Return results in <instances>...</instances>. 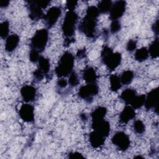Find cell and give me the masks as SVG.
<instances>
[{"label": "cell", "mask_w": 159, "mask_h": 159, "mask_svg": "<svg viewBox=\"0 0 159 159\" xmlns=\"http://www.w3.org/2000/svg\"><path fill=\"white\" fill-rule=\"evenodd\" d=\"M99 12L97 7L89 6L86 10V14L79 25V30L86 36L93 38L96 34L97 19Z\"/></svg>", "instance_id": "cell-1"}, {"label": "cell", "mask_w": 159, "mask_h": 159, "mask_svg": "<svg viewBox=\"0 0 159 159\" xmlns=\"http://www.w3.org/2000/svg\"><path fill=\"white\" fill-rule=\"evenodd\" d=\"M73 66V55L69 52H65L60 57L55 71L58 77L66 76L72 73Z\"/></svg>", "instance_id": "cell-2"}, {"label": "cell", "mask_w": 159, "mask_h": 159, "mask_svg": "<svg viewBox=\"0 0 159 159\" xmlns=\"http://www.w3.org/2000/svg\"><path fill=\"white\" fill-rule=\"evenodd\" d=\"M101 58L103 63L111 70H114L120 64L122 60L120 53H114L112 48L107 46H105L102 48Z\"/></svg>", "instance_id": "cell-3"}, {"label": "cell", "mask_w": 159, "mask_h": 159, "mask_svg": "<svg viewBox=\"0 0 159 159\" xmlns=\"http://www.w3.org/2000/svg\"><path fill=\"white\" fill-rule=\"evenodd\" d=\"M48 33L47 29H42L37 30L30 41L31 49L35 50L39 53L43 52L47 44Z\"/></svg>", "instance_id": "cell-4"}, {"label": "cell", "mask_w": 159, "mask_h": 159, "mask_svg": "<svg viewBox=\"0 0 159 159\" xmlns=\"http://www.w3.org/2000/svg\"><path fill=\"white\" fill-rule=\"evenodd\" d=\"M77 21L78 15L75 11H68L66 13L61 27L63 34L66 38H71L73 37Z\"/></svg>", "instance_id": "cell-5"}, {"label": "cell", "mask_w": 159, "mask_h": 159, "mask_svg": "<svg viewBox=\"0 0 159 159\" xmlns=\"http://www.w3.org/2000/svg\"><path fill=\"white\" fill-rule=\"evenodd\" d=\"M98 92L99 87L96 83H88L86 85L83 86L80 88L78 94L80 98L86 102H91Z\"/></svg>", "instance_id": "cell-6"}, {"label": "cell", "mask_w": 159, "mask_h": 159, "mask_svg": "<svg viewBox=\"0 0 159 159\" xmlns=\"http://www.w3.org/2000/svg\"><path fill=\"white\" fill-rule=\"evenodd\" d=\"M61 14V9L60 7L53 6L50 7L43 17L46 26L48 28L52 27L57 22Z\"/></svg>", "instance_id": "cell-7"}, {"label": "cell", "mask_w": 159, "mask_h": 159, "mask_svg": "<svg viewBox=\"0 0 159 159\" xmlns=\"http://www.w3.org/2000/svg\"><path fill=\"white\" fill-rule=\"evenodd\" d=\"M111 140L112 143L121 151L126 150L130 146L129 137L123 132H116L112 137Z\"/></svg>", "instance_id": "cell-8"}, {"label": "cell", "mask_w": 159, "mask_h": 159, "mask_svg": "<svg viewBox=\"0 0 159 159\" xmlns=\"http://www.w3.org/2000/svg\"><path fill=\"white\" fill-rule=\"evenodd\" d=\"M145 107L147 109H151L154 108L158 113V88H156L151 90L147 96H145V100L144 103Z\"/></svg>", "instance_id": "cell-9"}, {"label": "cell", "mask_w": 159, "mask_h": 159, "mask_svg": "<svg viewBox=\"0 0 159 159\" xmlns=\"http://www.w3.org/2000/svg\"><path fill=\"white\" fill-rule=\"evenodd\" d=\"M126 2L124 1H117L112 4L110 12V19L112 20H117L121 17L125 12Z\"/></svg>", "instance_id": "cell-10"}, {"label": "cell", "mask_w": 159, "mask_h": 159, "mask_svg": "<svg viewBox=\"0 0 159 159\" xmlns=\"http://www.w3.org/2000/svg\"><path fill=\"white\" fill-rule=\"evenodd\" d=\"M28 9L29 11V17L33 20H37L43 17L42 8L38 4L37 1H27Z\"/></svg>", "instance_id": "cell-11"}, {"label": "cell", "mask_w": 159, "mask_h": 159, "mask_svg": "<svg viewBox=\"0 0 159 159\" xmlns=\"http://www.w3.org/2000/svg\"><path fill=\"white\" fill-rule=\"evenodd\" d=\"M92 128L94 130L98 132L105 137L109 135L111 130L109 123L105 120L104 119L92 120Z\"/></svg>", "instance_id": "cell-12"}, {"label": "cell", "mask_w": 159, "mask_h": 159, "mask_svg": "<svg viewBox=\"0 0 159 159\" xmlns=\"http://www.w3.org/2000/svg\"><path fill=\"white\" fill-rule=\"evenodd\" d=\"M19 114L25 122H30L34 120V108L29 104H24L21 106Z\"/></svg>", "instance_id": "cell-13"}, {"label": "cell", "mask_w": 159, "mask_h": 159, "mask_svg": "<svg viewBox=\"0 0 159 159\" xmlns=\"http://www.w3.org/2000/svg\"><path fill=\"white\" fill-rule=\"evenodd\" d=\"M36 89L31 85H25L20 89V94L23 100L26 102L34 101L36 97Z\"/></svg>", "instance_id": "cell-14"}, {"label": "cell", "mask_w": 159, "mask_h": 159, "mask_svg": "<svg viewBox=\"0 0 159 159\" xmlns=\"http://www.w3.org/2000/svg\"><path fill=\"white\" fill-rule=\"evenodd\" d=\"M105 137L97 131L93 130L90 133L89 140L93 148H99L103 145L105 142Z\"/></svg>", "instance_id": "cell-15"}, {"label": "cell", "mask_w": 159, "mask_h": 159, "mask_svg": "<svg viewBox=\"0 0 159 159\" xmlns=\"http://www.w3.org/2000/svg\"><path fill=\"white\" fill-rule=\"evenodd\" d=\"M135 116V112L132 106H125L119 116V119L124 124L127 123L129 121L134 119Z\"/></svg>", "instance_id": "cell-16"}, {"label": "cell", "mask_w": 159, "mask_h": 159, "mask_svg": "<svg viewBox=\"0 0 159 159\" xmlns=\"http://www.w3.org/2000/svg\"><path fill=\"white\" fill-rule=\"evenodd\" d=\"M19 42V37L17 34H12L6 38L5 49L7 52H13L17 47Z\"/></svg>", "instance_id": "cell-17"}, {"label": "cell", "mask_w": 159, "mask_h": 159, "mask_svg": "<svg viewBox=\"0 0 159 159\" xmlns=\"http://www.w3.org/2000/svg\"><path fill=\"white\" fill-rule=\"evenodd\" d=\"M83 78L87 83H96L97 75L94 69L91 66L86 67L83 71Z\"/></svg>", "instance_id": "cell-18"}, {"label": "cell", "mask_w": 159, "mask_h": 159, "mask_svg": "<svg viewBox=\"0 0 159 159\" xmlns=\"http://www.w3.org/2000/svg\"><path fill=\"white\" fill-rule=\"evenodd\" d=\"M137 96V93L135 89L131 88H127L122 91L120 94L121 99L126 104H130L132 101Z\"/></svg>", "instance_id": "cell-19"}, {"label": "cell", "mask_w": 159, "mask_h": 159, "mask_svg": "<svg viewBox=\"0 0 159 159\" xmlns=\"http://www.w3.org/2000/svg\"><path fill=\"white\" fill-rule=\"evenodd\" d=\"M38 62H39V65H38L37 69L40 70L44 75H47L49 71L50 68L49 60L47 58L42 56H40Z\"/></svg>", "instance_id": "cell-20"}, {"label": "cell", "mask_w": 159, "mask_h": 159, "mask_svg": "<svg viewBox=\"0 0 159 159\" xmlns=\"http://www.w3.org/2000/svg\"><path fill=\"white\" fill-rule=\"evenodd\" d=\"M159 43L158 38H156L150 45L148 48V54L152 58H157L159 54Z\"/></svg>", "instance_id": "cell-21"}, {"label": "cell", "mask_w": 159, "mask_h": 159, "mask_svg": "<svg viewBox=\"0 0 159 159\" xmlns=\"http://www.w3.org/2000/svg\"><path fill=\"white\" fill-rule=\"evenodd\" d=\"M110 88L111 90L116 92L122 86V83L120 78L116 75H112L110 76Z\"/></svg>", "instance_id": "cell-22"}, {"label": "cell", "mask_w": 159, "mask_h": 159, "mask_svg": "<svg viewBox=\"0 0 159 159\" xmlns=\"http://www.w3.org/2000/svg\"><path fill=\"white\" fill-rule=\"evenodd\" d=\"M148 51L146 47H142L136 50L134 57L135 59L140 62L143 61L148 57Z\"/></svg>", "instance_id": "cell-23"}, {"label": "cell", "mask_w": 159, "mask_h": 159, "mask_svg": "<svg viewBox=\"0 0 159 159\" xmlns=\"http://www.w3.org/2000/svg\"><path fill=\"white\" fill-rule=\"evenodd\" d=\"M107 109L104 107H98L91 113V118L92 120H98L104 119V117L106 114Z\"/></svg>", "instance_id": "cell-24"}, {"label": "cell", "mask_w": 159, "mask_h": 159, "mask_svg": "<svg viewBox=\"0 0 159 159\" xmlns=\"http://www.w3.org/2000/svg\"><path fill=\"white\" fill-rule=\"evenodd\" d=\"M134 78V73L130 70L124 71L120 78L121 83L124 85L129 84Z\"/></svg>", "instance_id": "cell-25"}, {"label": "cell", "mask_w": 159, "mask_h": 159, "mask_svg": "<svg viewBox=\"0 0 159 159\" xmlns=\"http://www.w3.org/2000/svg\"><path fill=\"white\" fill-rule=\"evenodd\" d=\"M112 2L110 0H103L99 2L98 6V9L99 13H106L109 12L111 8Z\"/></svg>", "instance_id": "cell-26"}, {"label": "cell", "mask_w": 159, "mask_h": 159, "mask_svg": "<svg viewBox=\"0 0 159 159\" xmlns=\"http://www.w3.org/2000/svg\"><path fill=\"white\" fill-rule=\"evenodd\" d=\"M145 95L142 94L140 96H136L134 99L130 103L131 106L134 109H139L145 103Z\"/></svg>", "instance_id": "cell-27"}, {"label": "cell", "mask_w": 159, "mask_h": 159, "mask_svg": "<svg viewBox=\"0 0 159 159\" xmlns=\"http://www.w3.org/2000/svg\"><path fill=\"white\" fill-rule=\"evenodd\" d=\"M9 32V24L7 21L2 22L0 25V35L1 38L5 39L8 37Z\"/></svg>", "instance_id": "cell-28"}, {"label": "cell", "mask_w": 159, "mask_h": 159, "mask_svg": "<svg viewBox=\"0 0 159 159\" xmlns=\"http://www.w3.org/2000/svg\"><path fill=\"white\" fill-rule=\"evenodd\" d=\"M133 127H134V131L137 134H139L143 133L145 132V125L143 123V122L142 120H136L134 122Z\"/></svg>", "instance_id": "cell-29"}, {"label": "cell", "mask_w": 159, "mask_h": 159, "mask_svg": "<svg viewBox=\"0 0 159 159\" xmlns=\"http://www.w3.org/2000/svg\"><path fill=\"white\" fill-rule=\"evenodd\" d=\"M79 78L78 75L75 72H72L69 76L68 78V83L69 84L72 86L75 87L76 86L79 84Z\"/></svg>", "instance_id": "cell-30"}, {"label": "cell", "mask_w": 159, "mask_h": 159, "mask_svg": "<svg viewBox=\"0 0 159 159\" xmlns=\"http://www.w3.org/2000/svg\"><path fill=\"white\" fill-rule=\"evenodd\" d=\"M120 28H121V25L120 22L118 20H114L112 21L111 24V27H110V30L111 33L115 34L118 31L120 30Z\"/></svg>", "instance_id": "cell-31"}, {"label": "cell", "mask_w": 159, "mask_h": 159, "mask_svg": "<svg viewBox=\"0 0 159 159\" xmlns=\"http://www.w3.org/2000/svg\"><path fill=\"white\" fill-rule=\"evenodd\" d=\"M40 56L39 55V52L35 50L34 49H31L29 53V59L30 61L33 62V63H35L37 61H39V58H40Z\"/></svg>", "instance_id": "cell-32"}, {"label": "cell", "mask_w": 159, "mask_h": 159, "mask_svg": "<svg viewBox=\"0 0 159 159\" xmlns=\"http://www.w3.org/2000/svg\"><path fill=\"white\" fill-rule=\"evenodd\" d=\"M136 46H137L136 41H135L134 40H129L127 43L126 48L128 51L132 52L136 48Z\"/></svg>", "instance_id": "cell-33"}, {"label": "cell", "mask_w": 159, "mask_h": 159, "mask_svg": "<svg viewBox=\"0 0 159 159\" xmlns=\"http://www.w3.org/2000/svg\"><path fill=\"white\" fill-rule=\"evenodd\" d=\"M78 2L76 1H66V7L68 11H74L76 6H77Z\"/></svg>", "instance_id": "cell-34"}, {"label": "cell", "mask_w": 159, "mask_h": 159, "mask_svg": "<svg viewBox=\"0 0 159 159\" xmlns=\"http://www.w3.org/2000/svg\"><path fill=\"white\" fill-rule=\"evenodd\" d=\"M68 158H72V159H80V158H84V157L79 152H71L68 154Z\"/></svg>", "instance_id": "cell-35"}, {"label": "cell", "mask_w": 159, "mask_h": 159, "mask_svg": "<svg viewBox=\"0 0 159 159\" xmlns=\"http://www.w3.org/2000/svg\"><path fill=\"white\" fill-rule=\"evenodd\" d=\"M44 76V75L38 69L34 72V77L37 80H42Z\"/></svg>", "instance_id": "cell-36"}, {"label": "cell", "mask_w": 159, "mask_h": 159, "mask_svg": "<svg viewBox=\"0 0 159 159\" xmlns=\"http://www.w3.org/2000/svg\"><path fill=\"white\" fill-rule=\"evenodd\" d=\"M57 84L60 88H65L67 85V81L66 80L63 78H61L58 80L57 82Z\"/></svg>", "instance_id": "cell-37"}, {"label": "cell", "mask_w": 159, "mask_h": 159, "mask_svg": "<svg viewBox=\"0 0 159 159\" xmlns=\"http://www.w3.org/2000/svg\"><path fill=\"white\" fill-rule=\"evenodd\" d=\"M76 55L80 58H83L86 57V50L84 48L80 49L77 52Z\"/></svg>", "instance_id": "cell-38"}, {"label": "cell", "mask_w": 159, "mask_h": 159, "mask_svg": "<svg viewBox=\"0 0 159 159\" xmlns=\"http://www.w3.org/2000/svg\"><path fill=\"white\" fill-rule=\"evenodd\" d=\"M152 29H153L154 33L157 35H158V20H157L156 22L153 24Z\"/></svg>", "instance_id": "cell-39"}, {"label": "cell", "mask_w": 159, "mask_h": 159, "mask_svg": "<svg viewBox=\"0 0 159 159\" xmlns=\"http://www.w3.org/2000/svg\"><path fill=\"white\" fill-rule=\"evenodd\" d=\"M73 42H75V39L73 37L71 38H65V40H64V46L65 47H68L69 46V45H70L71 43H73Z\"/></svg>", "instance_id": "cell-40"}, {"label": "cell", "mask_w": 159, "mask_h": 159, "mask_svg": "<svg viewBox=\"0 0 159 159\" xmlns=\"http://www.w3.org/2000/svg\"><path fill=\"white\" fill-rule=\"evenodd\" d=\"M9 2L8 1H3L1 2V7H6L9 5Z\"/></svg>", "instance_id": "cell-41"}, {"label": "cell", "mask_w": 159, "mask_h": 159, "mask_svg": "<svg viewBox=\"0 0 159 159\" xmlns=\"http://www.w3.org/2000/svg\"><path fill=\"white\" fill-rule=\"evenodd\" d=\"M80 117L81 119L82 120H87V116L86 115V114H81L80 115Z\"/></svg>", "instance_id": "cell-42"}]
</instances>
